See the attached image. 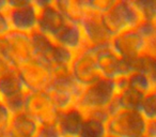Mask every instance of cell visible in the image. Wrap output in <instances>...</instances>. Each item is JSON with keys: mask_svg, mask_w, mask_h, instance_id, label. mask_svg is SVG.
Wrapping results in <instances>:
<instances>
[{"mask_svg": "<svg viewBox=\"0 0 156 137\" xmlns=\"http://www.w3.org/2000/svg\"><path fill=\"white\" fill-rule=\"evenodd\" d=\"M40 15L37 31L73 52L83 47L80 25L71 22L58 9L54 0L39 1Z\"/></svg>", "mask_w": 156, "mask_h": 137, "instance_id": "6da1fadb", "label": "cell"}, {"mask_svg": "<svg viewBox=\"0 0 156 137\" xmlns=\"http://www.w3.org/2000/svg\"><path fill=\"white\" fill-rule=\"evenodd\" d=\"M3 13L11 31L32 34L37 29L40 5L37 0H3Z\"/></svg>", "mask_w": 156, "mask_h": 137, "instance_id": "7a4b0ae2", "label": "cell"}, {"mask_svg": "<svg viewBox=\"0 0 156 137\" xmlns=\"http://www.w3.org/2000/svg\"><path fill=\"white\" fill-rule=\"evenodd\" d=\"M104 20L113 35L130 29H137L143 22L142 14L132 0H113Z\"/></svg>", "mask_w": 156, "mask_h": 137, "instance_id": "3957f363", "label": "cell"}, {"mask_svg": "<svg viewBox=\"0 0 156 137\" xmlns=\"http://www.w3.org/2000/svg\"><path fill=\"white\" fill-rule=\"evenodd\" d=\"M115 94V81L100 77L93 84L81 89L76 106L83 114L95 109H107Z\"/></svg>", "mask_w": 156, "mask_h": 137, "instance_id": "277c9868", "label": "cell"}, {"mask_svg": "<svg viewBox=\"0 0 156 137\" xmlns=\"http://www.w3.org/2000/svg\"><path fill=\"white\" fill-rule=\"evenodd\" d=\"M147 123L138 109L124 108L109 118L107 133L112 137H144Z\"/></svg>", "mask_w": 156, "mask_h": 137, "instance_id": "5b68a950", "label": "cell"}, {"mask_svg": "<svg viewBox=\"0 0 156 137\" xmlns=\"http://www.w3.org/2000/svg\"><path fill=\"white\" fill-rule=\"evenodd\" d=\"M34 49V59L45 63L51 69L59 64H71L75 52L62 47L40 31L31 34Z\"/></svg>", "mask_w": 156, "mask_h": 137, "instance_id": "8992f818", "label": "cell"}, {"mask_svg": "<svg viewBox=\"0 0 156 137\" xmlns=\"http://www.w3.org/2000/svg\"><path fill=\"white\" fill-rule=\"evenodd\" d=\"M28 93L20 79L17 69H13L0 75L1 101L9 107L13 115L25 111Z\"/></svg>", "mask_w": 156, "mask_h": 137, "instance_id": "52a82bcc", "label": "cell"}, {"mask_svg": "<svg viewBox=\"0 0 156 137\" xmlns=\"http://www.w3.org/2000/svg\"><path fill=\"white\" fill-rule=\"evenodd\" d=\"M89 3V0H88ZM90 7V11L80 22V28L83 37V44L86 47L98 49L110 44L113 34L107 27L104 20V15L94 11Z\"/></svg>", "mask_w": 156, "mask_h": 137, "instance_id": "ba28073f", "label": "cell"}, {"mask_svg": "<svg viewBox=\"0 0 156 137\" xmlns=\"http://www.w3.org/2000/svg\"><path fill=\"white\" fill-rule=\"evenodd\" d=\"M71 69L74 79L81 88L91 85L102 77L98 72L95 52L86 46L74 54Z\"/></svg>", "mask_w": 156, "mask_h": 137, "instance_id": "9c48e42d", "label": "cell"}, {"mask_svg": "<svg viewBox=\"0 0 156 137\" xmlns=\"http://www.w3.org/2000/svg\"><path fill=\"white\" fill-rule=\"evenodd\" d=\"M94 52H95L98 72L104 78L117 81L120 77L127 76L134 72L132 63L122 59L110 47V44L94 49Z\"/></svg>", "mask_w": 156, "mask_h": 137, "instance_id": "30bf717a", "label": "cell"}, {"mask_svg": "<svg viewBox=\"0 0 156 137\" xmlns=\"http://www.w3.org/2000/svg\"><path fill=\"white\" fill-rule=\"evenodd\" d=\"M18 74L28 92L48 91L52 84V73L45 63L32 59L18 67Z\"/></svg>", "mask_w": 156, "mask_h": 137, "instance_id": "8fae6325", "label": "cell"}, {"mask_svg": "<svg viewBox=\"0 0 156 137\" xmlns=\"http://www.w3.org/2000/svg\"><path fill=\"white\" fill-rule=\"evenodd\" d=\"M147 41L138 29H130L115 34L110 41V47L125 61L133 62L144 56Z\"/></svg>", "mask_w": 156, "mask_h": 137, "instance_id": "7c38bea8", "label": "cell"}, {"mask_svg": "<svg viewBox=\"0 0 156 137\" xmlns=\"http://www.w3.org/2000/svg\"><path fill=\"white\" fill-rule=\"evenodd\" d=\"M25 110L40 125L54 124L59 114V109L47 91L29 92Z\"/></svg>", "mask_w": 156, "mask_h": 137, "instance_id": "4fadbf2b", "label": "cell"}, {"mask_svg": "<svg viewBox=\"0 0 156 137\" xmlns=\"http://www.w3.org/2000/svg\"><path fill=\"white\" fill-rule=\"evenodd\" d=\"M8 61L16 69L34 59V49L31 34L11 31L8 33Z\"/></svg>", "mask_w": 156, "mask_h": 137, "instance_id": "5bb4252c", "label": "cell"}, {"mask_svg": "<svg viewBox=\"0 0 156 137\" xmlns=\"http://www.w3.org/2000/svg\"><path fill=\"white\" fill-rule=\"evenodd\" d=\"M85 114L77 106L64 110H59L57 116V128L62 137H78L85 122Z\"/></svg>", "mask_w": 156, "mask_h": 137, "instance_id": "9a60e30c", "label": "cell"}, {"mask_svg": "<svg viewBox=\"0 0 156 137\" xmlns=\"http://www.w3.org/2000/svg\"><path fill=\"white\" fill-rule=\"evenodd\" d=\"M40 124L26 110L13 115L7 137H35Z\"/></svg>", "mask_w": 156, "mask_h": 137, "instance_id": "2e32d148", "label": "cell"}, {"mask_svg": "<svg viewBox=\"0 0 156 137\" xmlns=\"http://www.w3.org/2000/svg\"><path fill=\"white\" fill-rule=\"evenodd\" d=\"M58 9L71 22L80 24L90 11L88 0H54Z\"/></svg>", "mask_w": 156, "mask_h": 137, "instance_id": "e0dca14e", "label": "cell"}, {"mask_svg": "<svg viewBox=\"0 0 156 137\" xmlns=\"http://www.w3.org/2000/svg\"><path fill=\"white\" fill-rule=\"evenodd\" d=\"M127 83L129 88L142 96H147L156 90L155 83L152 77L143 71H134L129 75H127Z\"/></svg>", "mask_w": 156, "mask_h": 137, "instance_id": "ac0fdd59", "label": "cell"}, {"mask_svg": "<svg viewBox=\"0 0 156 137\" xmlns=\"http://www.w3.org/2000/svg\"><path fill=\"white\" fill-rule=\"evenodd\" d=\"M86 117V116H85ZM107 123L93 119V118L86 117L83 125L79 133L78 137H107Z\"/></svg>", "mask_w": 156, "mask_h": 137, "instance_id": "d6986e66", "label": "cell"}, {"mask_svg": "<svg viewBox=\"0 0 156 137\" xmlns=\"http://www.w3.org/2000/svg\"><path fill=\"white\" fill-rule=\"evenodd\" d=\"M138 110L147 121L156 119V90L143 96L139 104Z\"/></svg>", "mask_w": 156, "mask_h": 137, "instance_id": "ffe728a7", "label": "cell"}, {"mask_svg": "<svg viewBox=\"0 0 156 137\" xmlns=\"http://www.w3.org/2000/svg\"><path fill=\"white\" fill-rule=\"evenodd\" d=\"M12 117H13V114L9 109V107L2 101H0V135L7 136Z\"/></svg>", "mask_w": 156, "mask_h": 137, "instance_id": "44dd1931", "label": "cell"}, {"mask_svg": "<svg viewBox=\"0 0 156 137\" xmlns=\"http://www.w3.org/2000/svg\"><path fill=\"white\" fill-rule=\"evenodd\" d=\"M35 137H62L57 128L56 124H44L40 125Z\"/></svg>", "mask_w": 156, "mask_h": 137, "instance_id": "7402d4cb", "label": "cell"}, {"mask_svg": "<svg viewBox=\"0 0 156 137\" xmlns=\"http://www.w3.org/2000/svg\"><path fill=\"white\" fill-rule=\"evenodd\" d=\"M8 49H9V41L8 34L0 35V59L8 61ZM9 62V61H8Z\"/></svg>", "mask_w": 156, "mask_h": 137, "instance_id": "603a6c76", "label": "cell"}, {"mask_svg": "<svg viewBox=\"0 0 156 137\" xmlns=\"http://www.w3.org/2000/svg\"><path fill=\"white\" fill-rule=\"evenodd\" d=\"M145 137H156V119L147 121Z\"/></svg>", "mask_w": 156, "mask_h": 137, "instance_id": "cb8c5ba5", "label": "cell"}, {"mask_svg": "<svg viewBox=\"0 0 156 137\" xmlns=\"http://www.w3.org/2000/svg\"><path fill=\"white\" fill-rule=\"evenodd\" d=\"M0 137H7V136H5V135H0Z\"/></svg>", "mask_w": 156, "mask_h": 137, "instance_id": "d4e9b609", "label": "cell"}, {"mask_svg": "<svg viewBox=\"0 0 156 137\" xmlns=\"http://www.w3.org/2000/svg\"><path fill=\"white\" fill-rule=\"evenodd\" d=\"M0 101H1V96H0Z\"/></svg>", "mask_w": 156, "mask_h": 137, "instance_id": "484cf974", "label": "cell"}, {"mask_svg": "<svg viewBox=\"0 0 156 137\" xmlns=\"http://www.w3.org/2000/svg\"><path fill=\"white\" fill-rule=\"evenodd\" d=\"M107 137H112V136H107Z\"/></svg>", "mask_w": 156, "mask_h": 137, "instance_id": "4316f807", "label": "cell"}]
</instances>
